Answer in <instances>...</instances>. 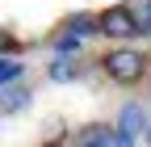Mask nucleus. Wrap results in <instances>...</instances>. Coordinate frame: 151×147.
Here are the masks:
<instances>
[{
    "instance_id": "39448f33",
    "label": "nucleus",
    "mask_w": 151,
    "mask_h": 147,
    "mask_svg": "<svg viewBox=\"0 0 151 147\" xmlns=\"http://www.w3.org/2000/svg\"><path fill=\"white\" fill-rule=\"evenodd\" d=\"M71 147H113V126L109 122H88L71 135Z\"/></svg>"
},
{
    "instance_id": "ddd939ff",
    "label": "nucleus",
    "mask_w": 151,
    "mask_h": 147,
    "mask_svg": "<svg viewBox=\"0 0 151 147\" xmlns=\"http://www.w3.org/2000/svg\"><path fill=\"white\" fill-rule=\"evenodd\" d=\"M113 147H139V139H130V135H122L118 126H113Z\"/></svg>"
},
{
    "instance_id": "2eb2a0df",
    "label": "nucleus",
    "mask_w": 151,
    "mask_h": 147,
    "mask_svg": "<svg viewBox=\"0 0 151 147\" xmlns=\"http://www.w3.org/2000/svg\"><path fill=\"white\" fill-rule=\"evenodd\" d=\"M55 147H67V143H55Z\"/></svg>"
},
{
    "instance_id": "423d86ee",
    "label": "nucleus",
    "mask_w": 151,
    "mask_h": 147,
    "mask_svg": "<svg viewBox=\"0 0 151 147\" xmlns=\"http://www.w3.org/2000/svg\"><path fill=\"white\" fill-rule=\"evenodd\" d=\"M29 105H34V93H29L25 84H9V88H0V114H4V118L25 114Z\"/></svg>"
},
{
    "instance_id": "9d476101",
    "label": "nucleus",
    "mask_w": 151,
    "mask_h": 147,
    "mask_svg": "<svg viewBox=\"0 0 151 147\" xmlns=\"http://www.w3.org/2000/svg\"><path fill=\"white\" fill-rule=\"evenodd\" d=\"M130 13H134V21H139V34H143V38H151V0H134Z\"/></svg>"
},
{
    "instance_id": "1a4fd4ad",
    "label": "nucleus",
    "mask_w": 151,
    "mask_h": 147,
    "mask_svg": "<svg viewBox=\"0 0 151 147\" xmlns=\"http://www.w3.org/2000/svg\"><path fill=\"white\" fill-rule=\"evenodd\" d=\"M80 46H84V38H76V34H67V30H59L50 38V55H76V59H80Z\"/></svg>"
},
{
    "instance_id": "7ed1b4c3",
    "label": "nucleus",
    "mask_w": 151,
    "mask_h": 147,
    "mask_svg": "<svg viewBox=\"0 0 151 147\" xmlns=\"http://www.w3.org/2000/svg\"><path fill=\"white\" fill-rule=\"evenodd\" d=\"M147 122H151V109H143V101H122L113 126H118L122 135H130V139H143L147 135Z\"/></svg>"
},
{
    "instance_id": "f257e3e1",
    "label": "nucleus",
    "mask_w": 151,
    "mask_h": 147,
    "mask_svg": "<svg viewBox=\"0 0 151 147\" xmlns=\"http://www.w3.org/2000/svg\"><path fill=\"white\" fill-rule=\"evenodd\" d=\"M101 71L113 84H139L147 76V55L134 50V46H113V50L101 55Z\"/></svg>"
},
{
    "instance_id": "f8f14e48",
    "label": "nucleus",
    "mask_w": 151,
    "mask_h": 147,
    "mask_svg": "<svg viewBox=\"0 0 151 147\" xmlns=\"http://www.w3.org/2000/svg\"><path fill=\"white\" fill-rule=\"evenodd\" d=\"M63 126H67L63 118H46V122H42V130H46V139H50V143H59V139H63Z\"/></svg>"
},
{
    "instance_id": "4468645a",
    "label": "nucleus",
    "mask_w": 151,
    "mask_h": 147,
    "mask_svg": "<svg viewBox=\"0 0 151 147\" xmlns=\"http://www.w3.org/2000/svg\"><path fill=\"white\" fill-rule=\"evenodd\" d=\"M143 143H147V147H151V122H147V135H143Z\"/></svg>"
},
{
    "instance_id": "20e7f679",
    "label": "nucleus",
    "mask_w": 151,
    "mask_h": 147,
    "mask_svg": "<svg viewBox=\"0 0 151 147\" xmlns=\"http://www.w3.org/2000/svg\"><path fill=\"white\" fill-rule=\"evenodd\" d=\"M80 76H84V63L76 55H50V63H46V80L50 84H76Z\"/></svg>"
},
{
    "instance_id": "f03ea898",
    "label": "nucleus",
    "mask_w": 151,
    "mask_h": 147,
    "mask_svg": "<svg viewBox=\"0 0 151 147\" xmlns=\"http://www.w3.org/2000/svg\"><path fill=\"white\" fill-rule=\"evenodd\" d=\"M97 25H101V38H113V42L143 38L134 13H130V4H109V9H101V13H97Z\"/></svg>"
},
{
    "instance_id": "0eeeda50",
    "label": "nucleus",
    "mask_w": 151,
    "mask_h": 147,
    "mask_svg": "<svg viewBox=\"0 0 151 147\" xmlns=\"http://www.w3.org/2000/svg\"><path fill=\"white\" fill-rule=\"evenodd\" d=\"M63 30H67V34H76V38H92V34H101L97 13H71L67 21H63Z\"/></svg>"
},
{
    "instance_id": "6e6552de",
    "label": "nucleus",
    "mask_w": 151,
    "mask_h": 147,
    "mask_svg": "<svg viewBox=\"0 0 151 147\" xmlns=\"http://www.w3.org/2000/svg\"><path fill=\"white\" fill-rule=\"evenodd\" d=\"M21 76H25V63L17 59V55H4V59H0V88L21 84Z\"/></svg>"
},
{
    "instance_id": "9b49d317",
    "label": "nucleus",
    "mask_w": 151,
    "mask_h": 147,
    "mask_svg": "<svg viewBox=\"0 0 151 147\" xmlns=\"http://www.w3.org/2000/svg\"><path fill=\"white\" fill-rule=\"evenodd\" d=\"M17 50H21V42H17V34L0 25V59H4V55H17Z\"/></svg>"
}]
</instances>
